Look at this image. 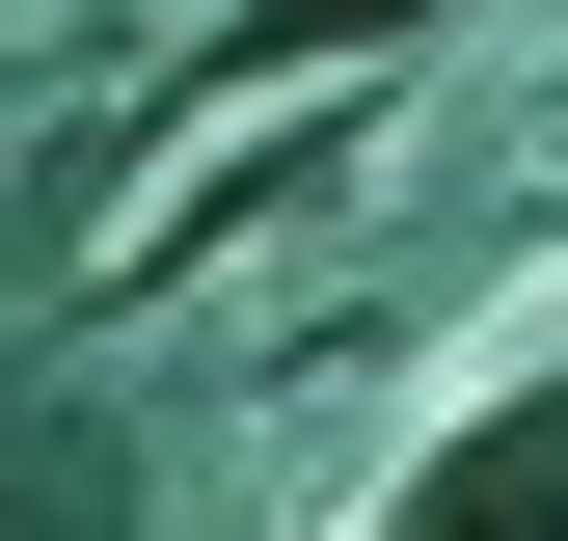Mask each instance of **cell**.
I'll return each mask as SVG.
<instances>
[{"mask_svg":"<svg viewBox=\"0 0 568 541\" xmlns=\"http://www.w3.org/2000/svg\"><path fill=\"white\" fill-rule=\"evenodd\" d=\"M406 28H434V0H244L217 82H325V54H406Z\"/></svg>","mask_w":568,"mask_h":541,"instance_id":"6da1fadb","label":"cell"}]
</instances>
